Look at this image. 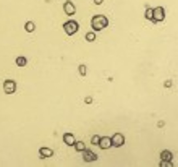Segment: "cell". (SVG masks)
I'll return each mask as SVG.
<instances>
[{
    "label": "cell",
    "mask_w": 178,
    "mask_h": 167,
    "mask_svg": "<svg viewBox=\"0 0 178 167\" xmlns=\"http://www.w3.org/2000/svg\"><path fill=\"white\" fill-rule=\"evenodd\" d=\"M26 63H28V58L26 57H16V65L18 67H26Z\"/></svg>",
    "instance_id": "obj_13"
},
{
    "label": "cell",
    "mask_w": 178,
    "mask_h": 167,
    "mask_svg": "<svg viewBox=\"0 0 178 167\" xmlns=\"http://www.w3.org/2000/svg\"><path fill=\"white\" fill-rule=\"evenodd\" d=\"M107 26H109V20H107V16H105V15L92 16V20H91L92 31H102V29H105Z\"/></svg>",
    "instance_id": "obj_1"
},
{
    "label": "cell",
    "mask_w": 178,
    "mask_h": 167,
    "mask_svg": "<svg viewBox=\"0 0 178 167\" xmlns=\"http://www.w3.org/2000/svg\"><path fill=\"white\" fill-rule=\"evenodd\" d=\"M25 29L28 31V33H33V31L36 29V26H34V23H33V21H26V24H25Z\"/></svg>",
    "instance_id": "obj_15"
},
{
    "label": "cell",
    "mask_w": 178,
    "mask_h": 167,
    "mask_svg": "<svg viewBox=\"0 0 178 167\" xmlns=\"http://www.w3.org/2000/svg\"><path fill=\"white\" fill-rule=\"evenodd\" d=\"M146 20H149V21L154 20V8H151V7L146 8Z\"/></svg>",
    "instance_id": "obj_14"
},
{
    "label": "cell",
    "mask_w": 178,
    "mask_h": 167,
    "mask_svg": "<svg viewBox=\"0 0 178 167\" xmlns=\"http://www.w3.org/2000/svg\"><path fill=\"white\" fill-rule=\"evenodd\" d=\"M78 70H80V73H81L83 76L88 73V70H86V65H80V68H78Z\"/></svg>",
    "instance_id": "obj_18"
},
{
    "label": "cell",
    "mask_w": 178,
    "mask_h": 167,
    "mask_svg": "<svg viewBox=\"0 0 178 167\" xmlns=\"http://www.w3.org/2000/svg\"><path fill=\"white\" fill-rule=\"evenodd\" d=\"M63 12L67 13L68 16L75 15V12H76V7L73 5V2H65L63 3Z\"/></svg>",
    "instance_id": "obj_8"
},
{
    "label": "cell",
    "mask_w": 178,
    "mask_h": 167,
    "mask_svg": "<svg viewBox=\"0 0 178 167\" xmlns=\"http://www.w3.org/2000/svg\"><path fill=\"white\" fill-rule=\"evenodd\" d=\"M160 158H162V161H165V162H172V158H173V154L170 151H162L160 152Z\"/></svg>",
    "instance_id": "obj_11"
},
{
    "label": "cell",
    "mask_w": 178,
    "mask_h": 167,
    "mask_svg": "<svg viewBox=\"0 0 178 167\" xmlns=\"http://www.w3.org/2000/svg\"><path fill=\"white\" fill-rule=\"evenodd\" d=\"M75 141H76V140H75V135H73V133H65V135H63V143H65V144L73 146Z\"/></svg>",
    "instance_id": "obj_9"
},
{
    "label": "cell",
    "mask_w": 178,
    "mask_h": 167,
    "mask_svg": "<svg viewBox=\"0 0 178 167\" xmlns=\"http://www.w3.org/2000/svg\"><path fill=\"white\" fill-rule=\"evenodd\" d=\"M39 154H41V158L47 159V158H52V156H54V151L50 148H41L39 149Z\"/></svg>",
    "instance_id": "obj_10"
},
{
    "label": "cell",
    "mask_w": 178,
    "mask_h": 167,
    "mask_svg": "<svg viewBox=\"0 0 178 167\" xmlns=\"http://www.w3.org/2000/svg\"><path fill=\"white\" fill-rule=\"evenodd\" d=\"M99 140H101V136H99V135H94V136L91 138V143L92 144H99Z\"/></svg>",
    "instance_id": "obj_17"
},
{
    "label": "cell",
    "mask_w": 178,
    "mask_h": 167,
    "mask_svg": "<svg viewBox=\"0 0 178 167\" xmlns=\"http://www.w3.org/2000/svg\"><path fill=\"white\" fill-rule=\"evenodd\" d=\"M110 140H112V146H115V148H120V146L125 144V136L122 133H115Z\"/></svg>",
    "instance_id": "obj_5"
},
{
    "label": "cell",
    "mask_w": 178,
    "mask_h": 167,
    "mask_svg": "<svg viewBox=\"0 0 178 167\" xmlns=\"http://www.w3.org/2000/svg\"><path fill=\"white\" fill-rule=\"evenodd\" d=\"M63 31L68 36H73V34H76L78 31H80V24L75 21V20H70V21L63 23Z\"/></svg>",
    "instance_id": "obj_2"
},
{
    "label": "cell",
    "mask_w": 178,
    "mask_h": 167,
    "mask_svg": "<svg viewBox=\"0 0 178 167\" xmlns=\"http://www.w3.org/2000/svg\"><path fill=\"white\" fill-rule=\"evenodd\" d=\"M165 20V10H164V7H156L154 8V23H160Z\"/></svg>",
    "instance_id": "obj_4"
},
{
    "label": "cell",
    "mask_w": 178,
    "mask_h": 167,
    "mask_svg": "<svg viewBox=\"0 0 178 167\" xmlns=\"http://www.w3.org/2000/svg\"><path fill=\"white\" fill-rule=\"evenodd\" d=\"M99 148L101 149H109V148H112V140L109 136H101V140H99Z\"/></svg>",
    "instance_id": "obj_7"
},
{
    "label": "cell",
    "mask_w": 178,
    "mask_h": 167,
    "mask_svg": "<svg viewBox=\"0 0 178 167\" xmlns=\"http://www.w3.org/2000/svg\"><path fill=\"white\" fill-rule=\"evenodd\" d=\"M102 2H104V0H94L96 5H102Z\"/></svg>",
    "instance_id": "obj_19"
},
{
    "label": "cell",
    "mask_w": 178,
    "mask_h": 167,
    "mask_svg": "<svg viewBox=\"0 0 178 167\" xmlns=\"http://www.w3.org/2000/svg\"><path fill=\"white\" fill-rule=\"evenodd\" d=\"M73 148L76 149L78 152H83L84 149H86V144L83 143V141H75V144H73Z\"/></svg>",
    "instance_id": "obj_12"
},
{
    "label": "cell",
    "mask_w": 178,
    "mask_h": 167,
    "mask_svg": "<svg viewBox=\"0 0 178 167\" xmlns=\"http://www.w3.org/2000/svg\"><path fill=\"white\" fill-rule=\"evenodd\" d=\"M3 93H5V94H13V93H16V81H13V79H5V81H3Z\"/></svg>",
    "instance_id": "obj_3"
},
{
    "label": "cell",
    "mask_w": 178,
    "mask_h": 167,
    "mask_svg": "<svg viewBox=\"0 0 178 167\" xmlns=\"http://www.w3.org/2000/svg\"><path fill=\"white\" fill-rule=\"evenodd\" d=\"M83 159H84V162H94L96 159H97V154L92 152V151H89V149H84L83 151Z\"/></svg>",
    "instance_id": "obj_6"
},
{
    "label": "cell",
    "mask_w": 178,
    "mask_h": 167,
    "mask_svg": "<svg viewBox=\"0 0 178 167\" xmlns=\"http://www.w3.org/2000/svg\"><path fill=\"white\" fill-rule=\"evenodd\" d=\"M86 41H89V42H94L96 41V33L94 31H89V33L86 34Z\"/></svg>",
    "instance_id": "obj_16"
}]
</instances>
